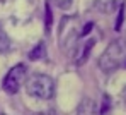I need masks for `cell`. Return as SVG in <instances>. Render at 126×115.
<instances>
[{
  "label": "cell",
  "mask_w": 126,
  "mask_h": 115,
  "mask_svg": "<svg viewBox=\"0 0 126 115\" xmlns=\"http://www.w3.org/2000/svg\"><path fill=\"white\" fill-rule=\"evenodd\" d=\"M94 45H95V40L89 38V40H85L84 43H80L79 46H75L73 48V62L77 65H82L85 60L89 58V53H90V50H92Z\"/></svg>",
  "instance_id": "5b68a950"
},
{
  "label": "cell",
  "mask_w": 126,
  "mask_h": 115,
  "mask_svg": "<svg viewBox=\"0 0 126 115\" xmlns=\"http://www.w3.org/2000/svg\"><path fill=\"white\" fill-rule=\"evenodd\" d=\"M123 12H125V7L121 5V9H119V16H118V23H116V29H118V31L121 29V23H123Z\"/></svg>",
  "instance_id": "30bf717a"
},
{
  "label": "cell",
  "mask_w": 126,
  "mask_h": 115,
  "mask_svg": "<svg viewBox=\"0 0 126 115\" xmlns=\"http://www.w3.org/2000/svg\"><path fill=\"white\" fill-rule=\"evenodd\" d=\"M125 65H126V64H125Z\"/></svg>",
  "instance_id": "5bb4252c"
},
{
  "label": "cell",
  "mask_w": 126,
  "mask_h": 115,
  "mask_svg": "<svg viewBox=\"0 0 126 115\" xmlns=\"http://www.w3.org/2000/svg\"><path fill=\"white\" fill-rule=\"evenodd\" d=\"M32 115H56L53 110H46V112H38V114H32Z\"/></svg>",
  "instance_id": "8fae6325"
},
{
  "label": "cell",
  "mask_w": 126,
  "mask_h": 115,
  "mask_svg": "<svg viewBox=\"0 0 126 115\" xmlns=\"http://www.w3.org/2000/svg\"><path fill=\"white\" fill-rule=\"evenodd\" d=\"M24 83L27 93L39 100H49L55 94V81L46 74H32Z\"/></svg>",
  "instance_id": "7a4b0ae2"
},
{
  "label": "cell",
  "mask_w": 126,
  "mask_h": 115,
  "mask_svg": "<svg viewBox=\"0 0 126 115\" xmlns=\"http://www.w3.org/2000/svg\"><path fill=\"white\" fill-rule=\"evenodd\" d=\"M77 115H97L95 112V103L92 98H84L80 103H79V108H77Z\"/></svg>",
  "instance_id": "8992f818"
},
{
  "label": "cell",
  "mask_w": 126,
  "mask_h": 115,
  "mask_svg": "<svg viewBox=\"0 0 126 115\" xmlns=\"http://www.w3.org/2000/svg\"><path fill=\"white\" fill-rule=\"evenodd\" d=\"M0 115H5V114H0Z\"/></svg>",
  "instance_id": "4fadbf2b"
},
{
  "label": "cell",
  "mask_w": 126,
  "mask_h": 115,
  "mask_svg": "<svg viewBox=\"0 0 126 115\" xmlns=\"http://www.w3.org/2000/svg\"><path fill=\"white\" fill-rule=\"evenodd\" d=\"M82 38L80 36V29L75 17H65L62 26H60V45L63 50H73L77 46V40Z\"/></svg>",
  "instance_id": "3957f363"
},
{
  "label": "cell",
  "mask_w": 126,
  "mask_h": 115,
  "mask_svg": "<svg viewBox=\"0 0 126 115\" xmlns=\"http://www.w3.org/2000/svg\"><path fill=\"white\" fill-rule=\"evenodd\" d=\"M10 50V38L5 34V31L0 28V53H5Z\"/></svg>",
  "instance_id": "52a82bcc"
},
{
  "label": "cell",
  "mask_w": 126,
  "mask_h": 115,
  "mask_svg": "<svg viewBox=\"0 0 126 115\" xmlns=\"http://www.w3.org/2000/svg\"><path fill=\"white\" fill-rule=\"evenodd\" d=\"M55 3L60 7V9H68L72 5V0H55Z\"/></svg>",
  "instance_id": "9c48e42d"
},
{
  "label": "cell",
  "mask_w": 126,
  "mask_h": 115,
  "mask_svg": "<svg viewBox=\"0 0 126 115\" xmlns=\"http://www.w3.org/2000/svg\"><path fill=\"white\" fill-rule=\"evenodd\" d=\"M26 74H27L26 65H22V64L21 65H14L7 72V76L3 79V89H5V93L16 94L19 91V88L24 84V81H26Z\"/></svg>",
  "instance_id": "277c9868"
},
{
  "label": "cell",
  "mask_w": 126,
  "mask_h": 115,
  "mask_svg": "<svg viewBox=\"0 0 126 115\" xmlns=\"http://www.w3.org/2000/svg\"><path fill=\"white\" fill-rule=\"evenodd\" d=\"M126 64V41L118 38L114 41H111L107 48L104 50V53L99 58V69L111 74L114 70H118L119 67H123Z\"/></svg>",
  "instance_id": "6da1fadb"
},
{
  "label": "cell",
  "mask_w": 126,
  "mask_h": 115,
  "mask_svg": "<svg viewBox=\"0 0 126 115\" xmlns=\"http://www.w3.org/2000/svg\"><path fill=\"white\" fill-rule=\"evenodd\" d=\"M43 53H44V43H39V45L34 48V52H31L29 53V58L31 60H36V58H39Z\"/></svg>",
  "instance_id": "ba28073f"
},
{
  "label": "cell",
  "mask_w": 126,
  "mask_h": 115,
  "mask_svg": "<svg viewBox=\"0 0 126 115\" xmlns=\"http://www.w3.org/2000/svg\"><path fill=\"white\" fill-rule=\"evenodd\" d=\"M121 98H123V105H125V108H126V88L123 89V94H121Z\"/></svg>",
  "instance_id": "7c38bea8"
}]
</instances>
